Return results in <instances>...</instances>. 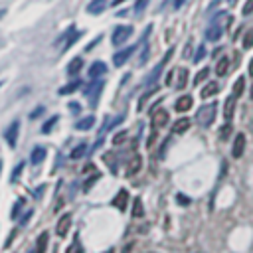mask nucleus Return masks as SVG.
Wrapping results in <instances>:
<instances>
[{"instance_id": "obj_1", "label": "nucleus", "mask_w": 253, "mask_h": 253, "mask_svg": "<svg viewBox=\"0 0 253 253\" xmlns=\"http://www.w3.org/2000/svg\"><path fill=\"white\" fill-rule=\"evenodd\" d=\"M215 113H217V103L215 101L213 103H208V105H204V107L198 109L196 123L202 125V126H210L213 123V119H215Z\"/></svg>"}, {"instance_id": "obj_2", "label": "nucleus", "mask_w": 253, "mask_h": 253, "mask_svg": "<svg viewBox=\"0 0 253 253\" xmlns=\"http://www.w3.org/2000/svg\"><path fill=\"white\" fill-rule=\"evenodd\" d=\"M103 87H105V81L103 79H93V81H89L87 83V87H85V97L89 99V103H91V107H95L97 105V99H99V93L103 91Z\"/></svg>"}, {"instance_id": "obj_3", "label": "nucleus", "mask_w": 253, "mask_h": 253, "mask_svg": "<svg viewBox=\"0 0 253 253\" xmlns=\"http://www.w3.org/2000/svg\"><path fill=\"white\" fill-rule=\"evenodd\" d=\"M172 55H174V47H170V49L166 51V55H164V57H162V59H160V61H158V63L154 65V69H152V73H150V75L146 77V85H154V83L158 81V77H160V73H162V69H164V65L168 63V59H170Z\"/></svg>"}, {"instance_id": "obj_4", "label": "nucleus", "mask_w": 253, "mask_h": 253, "mask_svg": "<svg viewBox=\"0 0 253 253\" xmlns=\"http://www.w3.org/2000/svg\"><path fill=\"white\" fill-rule=\"evenodd\" d=\"M132 36V26H117L113 32V45H123Z\"/></svg>"}, {"instance_id": "obj_5", "label": "nucleus", "mask_w": 253, "mask_h": 253, "mask_svg": "<svg viewBox=\"0 0 253 253\" xmlns=\"http://www.w3.org/2000/svg\"><path fill=\"white\" fill-rule=\"evenodd\" d=\"M168 121H170V115H168L166 109H156V111H152V115H150V125H152L154 128H164V126L168 125Z\"/></svg>"}, {"instance_id": "obj_6", "label": "nucleus", "mask_w": 253, "mask_h": 253, "mask_svg": "<svg viewBox=\"0 0 253 253\" xmlns=\"http://www.w3.org/2000/svg\"><path fill=\"white\" fill-rule=\"evenodd\" d=\"M18 132H20V121H12L10 126L4 130V138L8 142L10 148H16V142H18Z\"/></svg>"}, {"instance_id": "obj_7", "label": "nucleus", "mask_w": 253, "mask_h": 253, "mask_svg": "<svg viewBox=\"0 0 253 253\" xmlns=\"http://www.w3.org/2000/svg\"><path fill=\"white\" fill-rule=\"evenodd\" d=\"M134 49H136L134 45H128V47H125V49H119V51L113 55V63H115L117 67L125 65V63H126V59H128V57L134 53Z\"/></svg>"}, {"instance_id": "obj_8", "label": "nucleus", "mask_w": 253, "mask_h": 253, "mask_svg": "<svg viewBox=\"0 0 253 253\" xmlns=\"http://www.w3.org/2000/svg\"><path fill=\"white\" fill-rule=\"evenodd\" d=\"M69 227H71V213H63V215L59 217L57 225H55V233H57L59 237H65L67 231H69Z\"/></svg>"}, {"instance_id": "obj_9", "label": "nucleus", "mask_w": 253, "mask_h": 253, "mask_svg": "<svg viewBox=\"0 0 253 253\" xmlns=\"http://www.w3.org/2000/svg\"><path fill=\"white\" fill-rule=\"evenodd\" d=\"M107 73V63L105 61H93L91 67L87 69V75L91 79H97V77H103Z\"/></svg>"}, {"instance_id": "obj_10", "label": "nucleus", "mask_w": 253, "mask_h": 253, "mask_svg": "<svg viewBox=\"0 0 253 253\" xmlns=\"http://www.w3.org/2000/svg\"><path fill=\"white\" fill-rule=\"evenodd\" d=\"M126 204H128V192L125 188H121L119 194L113 198V208H117L119 211H125L126 210Z\"/></svg>"}, {"instance_id": "obj_11", "label": "nucleus", "mask_w": 253, "mask_h": 253, "mask_svg": "<svg viewBox=\"0 0 253 253\" xmlns=\"http://www.w3.org/2000/svg\"><path fill=\"white\" fill-rule=\"evenodd\" d=\"M243 150H245V134H243V132H239V134L235 136V140H233L231 156H233V158H241Z\"/></svg>"}, {"instance_id": "obj_12", "label": "nucleus", "mask_w": 253, "mask_h": 253, "mask_svg": "<svg viewBox=\"0 0 253 253\" xmlns=\"http://www.w3.org/2000/svg\"><path fill=\"white\" fill-rule=\"evenodd\" d=\"M192 105H194V97H192V95H182V97L176 101L174 109H176L178 113H186V111L192 109Z\"/></svg>"}, {"instance_id": "obj_13", "label": "nucleus", "mask_w": 253, "mask_h": 253, "mask_svg": "<svg viewBox=\"0 0 253 253\" xmlns=\"http://www.w3.org/2000/svg\"><path fill=\"white\" fill-rule=\"evenodd\" d=\"M221 32H223V30H221V26H219V24H217V20L213 18L211 26L206 30V38H208L210 42H217V40L221 38Z\"/></svg>"}, {"instance_id": "obj_14", "label": "nucleus", "mask_w": 253, "mask_h": 253, "mask_svg": "<svg viewBox=\"0 0 253 253\" xmlns=\"http://www.w3.org/2000/svg\"><path fill=\"white\" fill-rule=\"evenodd\" d=\"M105 8H107V0H91L89 4H87V12L89 14H103L105 12Z\"/></svg>"}, {"instance_id": "obj_15", "label": "nucleus", "mask_w": 253, "mask_h": 253, "mask_svg": "<svg viewBox=\"0 0 253 253\" xmlns=\"http://www.w3.org/2000/svg\"><path fill=\"white\" fill-rule=\"evenodd\" d=\"M45 148L43 146H36L34 150H32V156H30V162H32V166H38V164H42L43 162V158H45Z\"/></svg>"}, {"instance_id": "obj_16", "label": "nucleus", "mask_w": 253, "mask_h": 253, "mask_svg": "<svg viewBox=\"0 0 253 253\" xmlns=\"http://www.w3.org/2000/svg\"><path fill=\"white\" fill-rule=\"evenodd\" d=\"M219 91V83H215V81H210L202 91H200V97L202 99H210V97H213L215 93Z\"/></svg>"}, {"instance_id": "obj_17", "label": "nucleus", "mask_w": 253, "mask_h": 253, "mask_svg": "<svg viewBox=\"0 0 253 253\" xmlns=\"http://www.w3.org/2000/svg\"><path fill=\"white\" fill-rule=\"evenodd\" d=\"M93 125H95V117L93 115H87V117H83V119H79L75 123V128L77 130H89V128H93Z\"/></svg>"}, {"instance_id": "obj_18", "label": "nucleus", "mask_w": 253, "mask_h": 253, "mask_svg": "<svg viewBox=\"0 0 253 253\" xmlns=\"http://www.w3.org/2000/svg\"><path fill=\"white\" fill-rule=\"evenodd\" d=\"M190 128V119L188 117H182V119H178L174 125H172V130L176 132V134H182V132H186Z\"/></svg>"}, {"instance_id": "obj_19", "label": "nucleus", "mask_w": 253, "mask_h": 253, "mask_svg": "<svg viewBox=\"0 0 253 253\" xmlns=\"http://www.w3.org/2000/svg\"><path fill=\"white\" fill-rule=\"evenodd\" d=\"M47 231H43V233H40L38 235V241H36V249L32 251V253H45V249H47Z\"/></svg>"}, {"instance_id": "obj_20", "label": "nucleus", "mask_w": 253, "mask_h": 253, "mask_svg": "<svg viewBox=\"0 0 253 253\" xmlns=\"http://www.w3.org/2000/svg\"><path fill=\"white\" fill-rule=\"evenodd\" d=\"M140 166H142V158L136 154V156L128 162V166H126V176H134V174L140 170Z\"/></svg>"}, {"instance_id": "obj_21", "label": "nucleus", "mask_w": 253, "mask_h": 253, "mask_svg": "<svg viewBox=\"0 0 253 253\" xmlns=\"http://www.w3.org/2000/svg\"><path fill=\"white\" fill-rule=\"evenodd\" d=\"M81 67H83V59H81V57H73V59L69 61V65H67V73H69V75H77V73L81 71Z\"/></svg>"}, {"instance_id": "obj_22", "label": "nucleus", "mask_w": 253, "mask_h": 253, "mask_svg": "<svg viewBox=\"0 0 253 253\" xmlns=\"http://www.w3.org/2000/svg\"><path fill=\"white\" fill-rule=\"evenodd\" d=\"M81 87V79H75V81H71V83H67V85H63L61 89H59V95H69V93H73V91H77Z\"/></svg>"}, {"instance_id": "obj_23", "label": "nucleus", "mask_w": 253, "mask_h": 253, "mask_svg": "<svg viewBox=\"0 0 253 253\" xmlns=\"http://www.w3.org/2000/svg\"><path fill=\"white\" fill-rule=\"evenodd\" d=\"M235 99H237V97H235V95H231V97H229V99L225 101V109H223V117H225L227 121H229V119L233 117V109H235Z\"/></svg>"}, {"instance_id": "obj_24", "label": "nucleus", "mask_w": 253, "mask_h": 253, "mask_svg": "<svg viewBox=\"0 0 253 253\" xmlns=\"http://www.w3.org/2000/svg\"><path fill=\"white\" fill-rule=\"evenodd\" d=\"M227 71H229V59H227V57H221V59L217 61V65H215V73H217L219 77H223Z\"/></svg>"}, {"instance_id": "obj_25", "label": "nucleus", "mask_w": 253, "mask_h": 253, "mask_svg": "<svg viewBox=\"0 0 253 253\" xmlns=\"http://www.w3.org/2000/svg\"><path fill=\"white\" fill-rule=\"evenodd\" d=\"M57 121H59V117H57V115L49 117V119L43 123V126H42V132H43V134H49V132H51V128L55 126V123H57Z\"/></svg>"}, {"instance_id": "obj_26", "label": "nucleus", "mask_w": 253, "mask_h": 253, "mask_svg": "<svg viewBox=\"0 0 253 253\" xmlns=\"http://www.w3.org/2000/svg\"><path fill=\"white\" fill-rule=\"evenodd\" d=\"M243 87H245V77H237V81L233 83V93L235 97H241L243 95Z\"/></svg>"}, {"instance_id": "obj_27", "label": "nucleus", "mask_w": 253, "mask_h": 253, "mask_svg": "<svg viewBox=\"0 0 253 253\" xmlns=\"http://www.w3.org/2000/svg\"><path fill=\"white\" fill-rule=\"evenodd\" d=\"M142 215H144L142 200H140V198H134V204H132V217H142Z\"/></svg>"}, {"instance_id": "obj_28", "label": "nucleus", "mask_w": 253, "mask_h": 253, "mask_svg": "<svg viewBox=\"0 0 253 253\" xmlns=\"http://www.w3.org/2000/svg\"><path fill=\"white\" fill-rule=\"evenodd\" d=\"M85 152H87V142H81L77 148L71 150V158H79V156H83Z\"/></svg>"}, {"instance_id": "obj_29", "label": "nucleus", "mask_w": 253, "mask_h": 253, "mask_svg": "<svg viewBox=\"0 0 253 253\" xmlns=\"http://www.w3.org/2000/svg\"><path fill=\"white\" fill-rule=\"evenodd\" d=\"M208 75H210V69H208V67H204L202 71H198V73H196V77H194V85L202 83V81H204V79H206Z\"/></svg>"}, {"instance_id": "obj_30", "label": "nucleus", "mask_w": 253, "mask_h": 253, "mask_svg": "<svg viewBox=\"0 0 253 253\" xmlns=\"http://www.w3.org/2000/svg\"><path fill=\"white\" fill-rule=\"evenodd\" d=\"M249 47H253V30H249L243 38V49H249Z\"/></svg>"}, {"instance_id": "obj_31", "label": "nucleus", "mask_w": 253, "mask_h": 253, "mask_svg": "<svg viewBox=\"0 0 253 253\" xmlns=\"http://www.w3.org/2000/svg\"><path fill=\"white\" fill-rule=\"evenodd\" d=\"M81 36H83V32H73V36H69V40L65 42V49H69V47H71V45H73Z\"/></svg>"}, {"instance_id": "obj_32", "label": "nucleus", "mask_w": 253, "mask_h": 253, "mask_svg": "<svg viewBox=\"0 0 253 253\" xmlns=\"http://www.w3.org/2000/svg\"><path fill=\"white\" fill-rule=\"evenodd\" d=\"M148 2H150V0H136V2H134V12H136V14H140V12L148 6Z\"/></svg>"}, {"instance_id": "obj_33", "label": "nucleus", "mask_w": 253, "mask_h": 253, "mask_svg": "<svg viewBox=\"0 0 253 253\" xmlns=\"http://www.w3.org/2000/svg\"><path fill=\"white\" fill-rule=\"evenodd\" d=\"M204 55H206V47H204V45H198L196 55H194V61H196V63H198V61H202V59H204Z\"/></svg>"}, {"instance_id": "obj_34", "label": "nucleus", "mask_w": 253, "mask_h": 253, "mask_svg": "<svg viewBox=\"0 0 253 253\" xmlns=\"http://www.w3.org/2000/svg\"><path fill=\"white\" fill-rule=\"evenodd\" d=\"M251 12H253V0H247V2L243 4V8H241V14L247 16V14H251Z\"/></svg>"}, {"instance_id": "obj_35", "label": "nucleus", "mask_w": 253, "mask_h": 253, "mask_svg": "<svg viewBox=\"0 0 253 253\" xmlns=\"http://www.w3.org/2000/svg\"><path fill=\"white\" fill-rule=\"evenodd\" d=\"M67 253H83V249H81V245H79V239L75 237V241H73V247H69L67 249Z\"/></svg>"}, {"instance_id": "obj_36", "label": "nucleus", "mask_w": 253, "mask_h": 253, "mask_svg": "<svg viewBox=\"0 0 253 253\" xmlns=\"http://www.w3.org/2000/svg\"><path fill=\"white\" fill-rule=\"evenodd\" d=\"M186 79H188V71L186 69H180V81H178V87L180 89L186 85Z\"/></svg>"}, {"instance_id": "obj_37", "label": "nucleus", "mask_w": 253, "mask_h": 253, "mask_svg": "<svg viewBox=\"0 0 253 253\" xmlns=\"http://www.w3.org/2000/svg\"><path fill=\"white\" fill-rule=\"evenodd\" d=\"M24 170V162H20L16 168H14V172H12V182H16L18 180V176H20V172Z\"/></svg>"}, {"instance_id": "obj_38", "label": "nucleus", "mask_w": 253, "mask_h": 253, "mask_svg": "<svg viewBox=\"0 0 253 253\" xmlns=\"http://www.w3.org/2000/svg\"><path fill=\"white\" fill-rule=\"evenodd\" d=\"M22 204H24V200H22V198H20V200L14 204V210H12V217H16V215L20 213V210H22Z\"/></svg>"}, {"instance_id": "obj_39", "label": "nucleus", "mask_w": 253, "mask_h": 253, "mask_svg": "<svg viewBox=\"0 0 253 253\" xmlns=\"http://www.w3.org/2000/svg\"><path fill=\"white\" fill-rule=\"evenodd\" d=\"M67 107H69V111H73V115H77V113L81 111V105H79V103H75V101H71Z\"/></svg>"}, {"instance_id": "obj_40", "label": "nucleus", "mask_w": 253, "mask_h": 253, "mask_svg": "<svg viewBox=\"0 0 253 253\" xmlns=\"http://www.w3.org/2000/svg\"><path fill=\"white\" fill-rule=\"evenodd\" d=\"M229 132H231V125H223V126H221V138L225 140Z\"/></svg>"}, {"instance_id": "obj_41", "label": "nucleus", "mask_w": 253, "mask_h": 253, "mask_svg": "<svg viewBox=\"0 0 253 253\" xmlns=\"http://www.w3.org/2000/svg\"><path fill=\"white\" fill-rule=\"evenodd\" d=\"M176 202H178V204H186V206H188V204H190V198H188V196L178 194V196H176Z\"/></svg>"}, {"instance_id": "obj_42", "label": "nucleus", "mask_w": 253, "mask_h": 253, "mask_svg": "<svg viewBox=\"0 0 253 253\" xmlns=\"http://www.w3.org/2000/svg\"><path fill=\"white\" fill-rule=\"evenodd\" d=\"M42 113H43V107L40 105V107H36V109H34V113L30 115V119H36V117H38V115H42Z\"/></svg>"}, {"instance_id": "obj_43", "label": "nucleus", "mask_w": 253, "mask_h": 253, "mask_svg": "<svg viewBox=\"0 0 253 253\" xmlns=\"http://www.w3.org/2000/svg\"><path fill=\"white\" fill-rule=\"evenodd\" d=\"M125 136H126L125 132H123V134H117V136H115V144H119V142H123V140H125Z\"/></svg>"}, {"instance_id": "obj_44", "label": "nucleus", "mask_w": 253, "mask_h": 253, "mask_svg": "<svg viewBox=\"0 0 253 253\" xmlns=\"http://www.w3.org/2000/svg\"><path fill=\"white\" fill-rule=\"evenodd\" d=\"M184 4V0H174V8H180Z\"/></svg>"}, {"instance_id": "obj_45", "label": "nucleus", "mask_w": 253, "mask_h": 253, "mask_svg": "<svg viewBox=\"0 0 253 253\" xmlns=\"http://www.w3.org/2000/svg\"><path fill=\"white\" fill-rule=\"evenodd\" d=\"M249 75H251V77H253V59H251V61H249Z\"/></svg>"}, {"instance_id": "obj_46", "label": "nucleus", "mask_w": 253, "mask_h": 253, "mask_svg": "<svg viewBox=\"0 0 253 253\" xmlns=\"http://www.w3.org/2000/svg\"><path fill=\"white\" fill-rule=\"evenodd\" d=\"M123 2H125V0H115V2H113V6H119V4H123Z\"/></svg>"}, {"instance_id": "obj_47", "label": "nucleus", "mask_w": 253, "mask_h": 253, "mask_svg": "<svg viewBox=\"0 0 253 253\" xmlns=\"http://www.w3.org/2000/svg\"><path fill=\"white\" fill-rule=\"evenodd\" d=\"M227 2H229L231 6H233V4H237V0H227Z\"/></svg>"}, {"instance_id": "obj_48", "label": "nucleus", "mask_w": 253, "mask_h": 253, "mask_svg": "<svg viewBox=\"0 0 253 253\" xmlns=\"http://www.w3.org/2000/svg\"><path fill=\"white\" fill-rule=\"evenodd\" d=\"M0 16H4V10H0Z\"/></svg>"}, {"instance_id": "obj_49", "label": "nucleus", "mask_w": 253, "mask_h": 253, "mask_svg": "<svg viewBox=\"0 0 253 253\" xmlns=\"http://www.w3.org/2000/svg\"><path fill=\"white\" fill-rule=\"evenodd\" d=\"M251 99H253V87H251Z\"/></svg>"}, {"instance_id": "obj_50", "label": "nucleus", "mask_w": 253, "mask_h": 253, "mask_svg": "<svg viewBox=\"0 0 253 253\" xmlns=\"http://www.w3.org/2000/svg\"><path fill=\"white\" fill-rule=\"evenodd\" d=\"M0 172H2V162H0Z\"/></svg>"}, {"instance_id": "obj_51", "label": "nucleus", "mask_w": 253, "mask_h": 253, "mask_svg": "<svg viewBox=\"0 0 253 253\" xmlns=\"http://www.w3.org/2000/svg\"><path fill=\"white\" fill-rule=\"evenodd\" d=\"M0 85H2V83H0Z\"/></svg>"}]
</instances>
